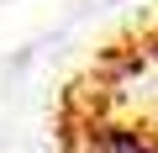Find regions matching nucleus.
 Returning <instances> with one entry per match:
<instances>
[{
	"label": "nucleus",
	"mask_w": 158,
	"mask_h": 153,
	"mask_svg": "<svg viewBox=\"0 0 158 153\" xmlns=\"http://www.w3.org/2000/svg\"><path fill=\"white\" fill-rule=\"evenodd\" d=\"M85 153H158V132L127 127V121H100V127H90Z\"/></svg>",
	"instance_id": "f257e3e1"
},
{
	"label": "nucleus",
	"mask_w": 158,
	"mask_h": 153,
	"mask_svg": "<svg viewBox=\"0 0 158 153\" xmlns=\"http://www.w3.org/2000/svg\"><path fill=\"white\" fill-rule=\"evenodd\" d=\"M153 58H158V37H153Z\"/></svg>",
	"instance_id": "f03ea898"
}]
</instances>
